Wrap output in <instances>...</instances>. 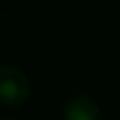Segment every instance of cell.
<instances>
[{
	"label": "cell",
	"mask_w": 120,
	"mask_h": 120,
	"mask_svg": "<svg viewBox=\"0 0 120 120\" xmlns=\"http://www.w3.org/2000/svg\"><path fill=\"white\" fill-rule=\"evenodd\" d=\"M62 120H101L98 101L86 94H75L62 105Z\"/></svg>",
	"instance_id": "7a4b0ae2"
},
{
	"label": "cell",
	"mask_w": 120,
	"mask_h": 120,
	"mask_svg": "<svg viewBox=\"0 0 120 120\" xmlns=\"http://www.w3.org/2000/svg\"><path fill=\"white\" fill-rule=\"evenodd\" d=\"M30 79L26 71L13 64H0V103L19 107L30 96Z\"/></svg>",
	"instance_id": "6da1fadb"
},
{
	"label": "cell",
	"mask_w": 120,
	"mask_h": 120,
	"mask_svg": "<svg viewBox=\"0 0 120 120\" xmlns=\"http://www.w3.org/2000/svg\"><path fill=\"white\" fill-rule=\"evenodd\" d=\"M0 120H13V118H0Z\"/></svg>",
	"instance_id": "3957f363"
}]
</instances>
